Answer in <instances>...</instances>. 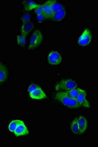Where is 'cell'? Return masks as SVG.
<instances>
[{
  "label": "cell",
  "mask_w": 98,
  "mask_h": 147,
  "mask_svg": "<svg viewBox=\"0 0 98 147\" xmlns=\"http://www.w3.org/2000/svg\"><path fill=\"white\" fill-rule=\"evenodd\" d=\"M70 128H71V132H73V134H80L77 117L74 118L71 121V125H70Z\"/></svg>",
  "instance_id": "obj_16"
},
{
  "label": "cell",
  "mask_w": 98,
  "mask_h": 147,
  "mask_svg": "<svg viewBox=\"0 0 98 147\" xmlns=\"http://www.w3.org/2000/svg\"><path fill=\"white\" fill-rule=\"evenodd\" d=\"M55 99L61 102L64 105L71 109H78L81 107L76 99L62 94L59 92L55 95Z\"/></svg>",
  "instance_id": "obj_1"
},
{
  "label": "cell",
  "mask_w": 98,
  "mask_h": 147,
  "mask_svg": "<svg viewBox=\"0 0 98 147\" xmlns=\"http://www.w3.org/2000/svg\"><path fill=\"white\" fill-rule=\"evenodd\" d=\"M21 20L22 21L23 24L26 23L30 22L31 20V15L29 13H26L22 16Z\"/></svg>",
  "instance_id": "obj_20"
},
{
  "label": "cell",
  "mask_w": 98,
  "mask_h": 147,
  "mask_svg": "<svg viewBox=\"0 0 98 147\" xmlns=\"http://www.w3.org/2000/svg\"><path fill=\"white\" fill-rule=\"evenodd\" d=\"M19 121H20V120H14L11 121L9 123L8 129H9V130L10 132L14 133L16 127H17V125L18 124Z\"/></svg>",
  "instance_id": "obj_18"
},
{
  "label": "cell",
  "mask_w": 98,
  "mask_h": 147,
  "mask_svg": "<svg viewBox=\"0 0 98 147\" xmlns=\"http://www.w3.org/2000/svg\"><path fill=\"white\" fill-rule=\"evenodd\" d=\"M76 100L80 106L86 108L90 107V104L86 99V92L84 90H81L76 98Z\"/></svg>",
  "instance_id": "obj_8"
},
{
  "label": "cell",
  "mask_w": 98,
  "mask_h": 147,
  "mask_svg": "<svg viewBox=\"0 0 98 147\" xmlns=\"http://www.w3.org/2000/svg\"><path fill=\"white\" fill-rule=\"evenodd\" d=\"M37 19L39 23H42L45 19H46V18L44 13H42L37 15Z\"/></svg>",
  "instance_id": "obj_22"
},
{
  "label": "cell",
  "mask_w": 98,
  "mask_h": 147,
  "mask_svg": "<svg viewBox=\"0 0 98 147\" xmlns=\"http://www.w3.org/2000/svg\"><path fill=\"white\" fill-rule=\"evenodd\" d=\"M66 16V10L64 7L58 11L54 12L52 19L56 21H60L63 20Z\"/></svg>",
  "instance_id": "obj_12"
},
{
  "label": "cell",
  "mask_w": 98,
  "mask_h": 147,
  "mask_svg": "<svg viewBox=\"0 0 98 147\" xmlns=\"http://www.w3.org/2000/svg\"><path fill=\"white\" fill-rule=\"evenodd\" d=\"M28 92L29 97L35 100H43L46 98L45 92L39 86L35 84L29 85L28 88Z\"/></svg>",
  "instance_id": "obj_2"
},
{
  "label": "cell",
  "mask_w": 98,
  "mask_h": 147,
  "mask_svg": "<svg viewBox=\"0 0 98 147\" xmlns=\"http://www.w3.org/2000/svg\"><path fill=\"white\" fill-rule=\"evenodd\" d=\"M16 41L18 45L21 47H24L26 43V36L22 35H17Z\"/></svg>",
  "instance_id": "obj_19"
},
{
  "label": "cell",
  "mask_w": 98,
  "mask_h": 147,
  "mask_svg": "<svg viewBox=\"0 0 98 147\" xmlns=\"http://www.w3.org/2000/svg\"><path fill=\"white\" fill-rule=\"evenodd\" d=\"M0 83H1V82H0Z\"/></svg>",
  "instance_id": "obj_24"
},
{
  "label": "cell",
  "mask_w": 98,
  "mask_h": 147,
  "mask_svg": "<svg viewBox=\"0 0 98 147\" xmlns=\"http://www.w3.org/2000/svg\"><path fill=\"white\" fill-rule=\"evenodd\" d=\"M48 61L52 65H57L61 63L62 57L59 52L52 51L50 52L48 57Z\"/></svg>",
  "instance_id": "obj_6"
},
{
  "label": "cell",
  "mask_w": 98,
  "mask_h": 147,
  "mask_svg": "<svg viewBox=\"0 0 98 147\" xmlns=\"http://www.w3.org/2000/svg\"><path fill=\"white\" fill-rule=\"evenodd\" d=\"M81 90H82V89L76 88L72 89L66 91H61V92H59L62 94L68 96L71 98L76 99L78 95V94L80 93L81 91Z\"/></svg>",
  "instance_id": "obj_13"
},
{
  "label": "cell",
  "mask_w": 98,
  "mask_h": 147,
  "mask_svg": "<svg viewBox=\"0 0 98 147\" xmlns=\"http://www.w3.org/2000/svg\"><path fill=\"white\" fill-rule=\"evenodd\" d=\"M24 9L26 11L35 9L39 5V4L33 1H24L23 2Z\"/></svg>",
  "instance_id": "obj_15"
},
{
  "label": "cell",
  "mask_w": 98,
  "mask_h": 147,
  "mask_svg": "<svg viewBox=\"0 0 98 147\" xmlns=\"http://www.w3.org/2000/svg\"><path fill=\"white\" fill-rule=\"evenodd\" d=\"M14 134L16 136H26L29 134V130L23 121L20 120V121L17 125Z\"/></svg>",
  "instance_id": "obj_7"
},
{
  "label": "cell",
  "mask_w": 98,
  "mask_h": 147,
  "mask_svg": "<svg viewBox=\"0 0 98 147\" xmlns=\"http://www.w3.org/2000/svg\"><path fill=\"white\" fill-rule=\"evenodd\" d=\"M42 5L43 7V13L45 16L46 19H52L54 12L51 8L49 3L46 1Z\"/></svg>",
  "instance_id": "obj_11"
},
{
  "label": "cell",
  "mask_w": 98,
  "mask_h": 147,
  "mask_svg": "<svg viewBox=\"0 0 98 147\" xmlns=\"http://www.w3.org/2000/svg\"><path fill=\"white\" fill-rule=\"evenodd\" d=\"M78 87V84L74 80L71 79L63 80L56 84L55 89L57 92L66 91Z\"/></svg>",
  "instance_id": "obj_3"
},
{
  "label": "cell",
  "mask_w": 98,
  "mask_h": 147,
  "mask_svg": "<svg viewBox=\"0 0 98 147\" xmlns=\"http://www.w3.org/2000/svg\"><path fill=\"white\" fill-rule=\"evenodd\" d=\"M77 119L80 127V132L82 134L86 132L88 127V122L86 118L82 115L77 117Z\"/></svg>",
  "instance_id": "obj_9"
},
{
  "label": "cell",
  "mask_w": 98,
  "mask_h": 147,
  "mask_svg": "<svg viewBox=\"0 0 98 147\" xmlns=\"http://www.w3.org/2000/svg\"><path fill=\"white\" fill-rule=\"evenodd\" d=\"M92 38L91 32L89 28H86L78 39V43L82 46H86L90 43Z\"/></svg>",
  "instance_id": "obj_5"
},
{
  "label": "cell",
  "mask_w": 98,
  "mask_h": 147,
  "mask_svg": "<svg viewBox=\"0 0 98 147\" xmlns=\"http://www.w3.org/2000/svg\"><path fill=\"white\" fill-rule=\"evenodd\" d=\"M8 76V72L5 65H3L0 67V82H5Z\"/></svg>",
  "instance_id": "obj_17"
},
{
  "label": "cell",
  "mask_w": 98,
  "mask_h": 147,
  "mask_svg": "<svg viewBox=\"0 0 98 147\" xmlns=\"http://www.w3.org/2000/svg\"><path fill=\"white\" fill-rule=\"evenodd\" d=\"M48 3H49V5L50 6L51 8L53 10V12L58 11L61 10L62 9L64 8V7L61 3L57 2L56 1H53V0H49L47 1Z\"/></svg>",
  "instance_id": "obj_14"
},
{
  "label": "cell",
  "mask_w": 98,
  "mask_h": 147,
  "mask_svg": "<svg viewBox=\"0 0 98 147\" xmlns=\"http://www.w3.org/2000/svg\"><path fill=\"white\" fill-rule=\"evenodd\" d=\"M33 28H34V25L31 22L23 24L21 28V35L26 36L32 30Z\"/></svg>",
  "instance_id": "obj_10"
},
{
  "label": "cell",
  "mask_w": 98,
  "mask_h": 147,
  "mask_svg": "<svg viewBox=\"0 0 98 147\" xmlns=\"http://www.w3.org/2000/svg\"><path fill=\"white\" fill-rule=\"evenodd\" d=\"M35 12L36 13L37 15L43 13V7L42 5H39L36 9H35Z\"/></svg>",
  "instance_id": "obj_21"
},
{
  "label": "cell",
  "mask_w": 98,
  "mask_h": 147,
  "mask_svg": "<svg viewBox=\"0 0 98 147\" xmlns=\"http://www.w3.org/2000/svg\"><path fill=\"white\" fill-rule=\"evenodd\" d=\"M43 35L42 32L39 30H37L34 32L32 35L29 41L28 50H32L41 45L43 41Z\"/></svg>",
  "instance_id": "obj_4"
},
{
  "label": "cell",
  "mask_w": 98,
  "mask_h": 147,
  "mask_svg": "<svg viewBox=\"0 0 98 147\" xmlns=\"http://www.w3.org/2000/svg\"><path fill=\"white\" fill-rule=\"evenodd\" d=\"M3 65V64L2 63V62L0 61V67L2 66V65Z\"/></svg>",
  "instance_id": "obj_23"
}]
</instances>
